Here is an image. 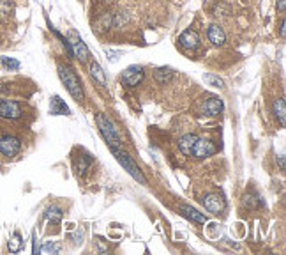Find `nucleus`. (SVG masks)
I'll return each instance as SVG.
<instances>
[{
	"label": "nucleus",
	"mask_w": 286,
	"mask_h": 255,
	"mask_svg": "<svg viewBox=\"0 0 286 255\" xmlns=\"http://www.w3.org/2000/svg\"><path fill=\"white\" fill-rule=\"evenodd\" d=\"M58 76L62 80L64 87L69 91V94H71L76 101H83L85 92H83L82 82L78 78V74L74 73V69L71 68V66H66V64H58Z\"/></svg>",
	"instance_id": "1"
},
{
	"label": "nucleus",
	"mask_w": 286,
	"mask_h": 255,
	"mask_svg": "<svg viewBox=\"0 0 286 255\" xmlns=\"http://www.w3.org/2000/svg\"><path fill=\"white\" fill-rule=\"evenodd\" d=\"M96 124H97V128H99V131H101L102 138H104L106 144L110 146V149L120 147L122 146L120 135H118V131H117V128L113 126L112 119L108 117V115H104V113L99 112L96 115Z\"/></svg>",
	"instance_id": "2"
},
{
	"label": "nucleus",
	"mask_w": 286,
	"mask_h": 255,
	"mask_svg": "<svg viewBox=\"0 0 286 255\" xmlns=\"http://www.w3.org/2000/svg\"><path fill=\"white\" fill-rule=\"evenodd\" d=\"M112 154L115 156L117 162L122 165V168H126L129 176L135 177V179L140 182V184H147V177L143 176V172H141L140 167H138V165L133 162V158L129 156L127 152H124L120 147H117V149H112Z\"/></svg>",
	"instance_id": "3"
},
{
	"label": "nucleus",
	"mask_w": 286,
	"mask_h": 255,
	"mask_svg": "<svg viewBox=\"0 0 286 255\" xmlns=\"http://www.w3.org/2000/svg\"><path fill=\"white\" fill-rule=\"evenodd\" d=\"M67 41H69V44H71V52H73L74 59H78L80 62H87L88 57H90V52H88L87 44L83 43L82 37H80L74 30H71Z\"/></svg>",
	"instance_id": "4"
},
{
	"label": "nucleus",
	"mask_w": 286,
	"mask_h": 255,
	"mask_svg": "<svg viewBox=\"0 0 286 255\" xmlns=\"http://www.w3.org/2000/svg\"><path fill=\"white\" fill-rule=\"evenodd\" d=\"M218 152V147L212 140H207V138H196V142L193 146V151H191V156L196 158V160H205V158H210Z\"/></svg>",
	"instance_id": "5"
},
{
	"label": "nucleus",
	"mask_w": 286,
	"mask_h": 255,
	"mask_svg": "<svg viewBox=\"0 0 286 255\" xmlns=\"http://www.w3.org/2000/svg\"><path fill=\"white\" fill-rule=\"evenodd\" d=\"M145 78V71L141 66H129V68L122 73L120 76V82L126 87H136V85H140Z\"/></svg>",
	"instance_id": "6"
},
{
	"label": "nucleus",
	"mask_w": 286,
	"mask_h": 255,
	"mask_svg": "<svg viewBox=\"0 0 286 255\" xmlns=\"http://www.w3.org/2000/svg\"><path fill=\"white\" fill-rule=\"evenodd\" d=\"M21 149V142L19 138L13 137V135H5L0 138V154L5 158H15Z\"/></svg>",
	"instance_id": "7"
},
{
	"label": "nucleus",
	"mask_w": 286,
	"mask_h": 255,
	"mask_svg": "<svg viewBox=\"0 0 286 255\" xmlns=\"http://www.w3.org/2000/svg\"><path fill=\"white\" fill-rule=\"evenodd\" d=\"M203 206L212 215H221L226 209V200L221 193H209L203 197Z\"/></svg>",
	"instance_id": "8"
},
{
	"label": "nucleus",
	"mask_w": 286,
	"mask_h": 255,
	"mask_svg": "<svg viewBox=\"0 0 286 255\" xmlns=\"http://www.w3.org/2000/svg\"><path fill=\"white\" fill-rule=\"evenodd\" d=\"M223 101L218 98V96H209V98H205L200 105V112L203 113V115H209V117H216L219 113L223 112Z\"/></svg>",
	"instance_id": "9"
},
{
	"label": "nucleus",
	"mask_w": 286,
	"mask_h": 255,
	"mask_svg": "<svg viewBox=\"0 0 286 255\" xmlns=\"http://www.w3.org/2000/svg\"><path fill=\"white\" fill-rule=\"evenodd\" d=\"M0 117L9 119V121H16L21 117V107L19 103L13 101V99H2L0 101Z\"/></svg>",
	"instance_id": "10"
},
{
	"label": "nucleus",
	"mask_w": 286,
	"mask_h": 255,
	"mask_svg": "<svg viewBox=\"0 0 286 255\" xmlns=\"http://www.w3.org/2000/svg\"><path fill=\"white\" fill-rule=\"evenodd\" d=\"M179 44L184 50H196L200 46V36L196 30L187 29L179 36Z\"/></svg>",
	"instance_id": "11"
},
{
	"label": "nucleus",
	"mask_w": 286,
	"mask_h": 255,
	"mask_svg": "<svg viewBox=\"0 0 286 255\" xmlns=\"http://www.w3.org/2000/svg\"><path fill=\"white\" fill-rule=\"evenodd\" d=\"M94 158L90 156V154H87V152H83V154H80V156H74L73 158V168L74 172H76V176H85L87 174V170L90 168V165H92Z\"/></svg>",
	"instance_id": "12"
},
{
	"label": "nucleus",
	"mask_w": 286,
	"mask_h": 255,
	"mask_svg": "<svg viewBox=\"0 0 286 255\" xmlns=\"http://www.w3.org/2000/svg\"><path fill=\"white\" fill-rule=\"evenodd\" d=\"M50 113L51 115H71V110L66 105V101L55 94V96L50 98Z\"/></svg>",
	"instance_id": "13"
},
{
	"label": "nucleus",
	"mask_w": 286,
	"mask_h": 255,
	"mask_svg": "<svg viewBox=\"0 0 286 255\" xmlns=\"http://www.w3.org/2000/svg\"><path fill=\"white\" fill-rule=\"evenodd\" d=\"M207 36H209V41L214 44V46H223L226 43V34H224V30L221 29V25H216L212 23L207 30Z\"/></svg>",
	"instance_id": "14"
},
{
	"label": "nucleus",
	"mask_w": 286,
	"mask_h": 255,
	"mask_svg": "<svg viewBox=\"0 0 286 255\" xmlns=\"http://www.w3.org/2000/svg\"><path fill=\"white\" fill-rule=\"evenodd\" d=\"M196 135L194 133H185V135H182V137L179 138V149L182 154H185V156H191V151H193V146L194 142H196Z\"/></svg>",
	"instance_id": "15"
},
{
	"label": "nucleus",
	"mask_w": 286,
	"mask_h": 255,
	"mask_svg": "<svg viewBox=\"0 0 286 255\" xmlns=\"http://www.w3.org/2000/svg\"><path fill=\"white\" fill-rule=\"evenodd\" d=\"M180 211H182V215H184L187 220L194 221V223H198V225H203L205 221H207V218H205L198 209H194V207H191V206L182 204V206H180Z\"/></svg>",
	"instance_id": "16"
},
{
	"label": "nucleus",
	"mask_w": 286,
	"mask_h": 255,
	"mask_svg": "<svg viewBox=\"0 0 286 255\" xmlns=\"http://www.w3.org/2000/svg\"><path fill=\"white\" fill-rule=\"evenodd\" d=\"M173 76H175V73L171 68H157L154 71V80L161 85L170 84L171 80H173Z\"/></svg>",
	"instance_id": "17"
},
{
	"label": "nucleus",
	"mask_w": 286,
	"mask_h": 255,
	"mask_svg": "<svg viewBox=\"0 0 286 255\" xmlns=\"http://www.w3.org/2000/svg\"><path fill=\"white\" fill-rule=\"evenodd\" d=\"M272 112H274V115H276V119L279 121V124L281 126H285L286 124V105H285V99L279 98L274 101V105H272Z\"/></svg>",
	"instance_id": "18"
},
{
	"label": "nucleus",
	"mask_w": 286,
	"mask_h": 255,
	"mask_svg": "<svg viewBox=\"0 0 286 255\" xmlns=\"http://www.w3.org/2000/svg\"><path fill=\"white\" fill-rule=\"evenodd\" d=\"M90 76H92L99 85H102V87L106 85V73H104V69H102L96 60L90 64Z\"/></svg>",
	"instance_id": "19"
},
{
	"label": "nucleus",
	"mask_w": 286,
	"mask_h": 255,
	"mask_svg": "<svg viewBox=\"0 0 286 255\" xmlns=\"http://www.w3.org/2000/svg\"><path fill=\"white\" fill-rule=\"evenodd\" d=\"M62 216H64L62 209H60V207H57V206L48 207V209H46V213H44V218H46L48 221H51V223H55V225H58V223L62 221Z\"/></svg>",
	"instance_id": "20"
},
{
	"label": "nucleus",
	"mask_w": 286,
	"mask_h": 255,
	"mask_svg": "<svg viewBox=\"0 0 286 255\" xmlns=\"http://www.w3.org/2000/svg\"><path fill=\"white\" fill-rule=\"evenodd\" d=\"M242 204H244L246 209H258V207L263 206L262 199H260L258 195H254V193H248V195H244Z\"/></svg>",
	"instance_id": "21"
},
{
	"label": "nucleus",
	"mask_w": 286,
	"mask_h": 255,
	"mask_svg": "<svg viewBox=\"0 0 286 255\" xmlns=\"http://www.w3.org/2000/svg\"><path fill=\"white\" fill-rule=\"evenodd\" d=\"M21 245H23V239H21V236H19L18 232H15V234H13V237L9 239V243H7V248H9V252L16 254V252L21 250Z\"/></svg>",
	"instance_id": "22"
},
{
	"label": "nucleus",
	"mask_w": 286,
	"mask_h": 255,
	"mask_svg": "<svg viewBox=\"0 0 286 255\" xmlns=\"http://www.w3.org/2000/svg\"><path fill=\"white\" fill-rule=\"evenodd\" d=\"M13 13V4L9 0H0V21H5Z\"/></svg>",
	"instance_id": "23"
},
{
	"label": "nucleus",
	"mask_w": 286,
	"mask_h": 255,
	"mask_svg": "<svg viewBox=\"0 0 286 255\" xmlns=\"http://www.w3.org/2000/svg\"><path fill=\"white\" fill-rule=\"evenodd\" d=\"M0 62H2V66H4L7 71H18L19 69V62L16 59H11V57H2Z\"/></svg>",
	"instance_id": "24"
},
{
	"label": "nucleus",
	"mask_w": 286,
	"mask_h": 255,
	"mask_svg": "<svg viewBox=\"0 0 286 255\" xmlns=\"http://www.w3.org/2000/svg\"><path fill=\"white\" fill-rule=\"evenodd\" d=\"M203 80L207 82V84H210L212 87H218V89H221L223 87V80L219 78V76H216V74H203Z\"/></svg>",
	"instance_id": "25"
},
{
	"label": "nucleus",
	"mask_w": 286,
	"mask_h": 255,
	"mask_svg": "<svg viewBox=\"0 0 286 255\" xmlns=\"http://www.w3.org/2000/svg\"><path fill=\"white\" fill-rule=\"evenodd\" d=\"M113 25V18H112V15H102L101 16V20L97 21V27L101 30H106V29H110Z\"/></svg>",
	"instance_id": "26"
},
{
	"label": "nucleus",
	"mask_w": 286,
	"mask_h": 255,
	"mask_svg": "<svg viewBox=\"0 0 286 255\" xmlns=\"http://www.w3.org/2000/svg\"><path fill=\"white\" fill-rule=\"evenodd\" d=\"M214 15L218 16V18H221V16H223V18H226V16L230 15V7H228V5H226V4L218 5V7L214 9Z\"/></svg>",
	"instance_id": "27"
},
{
	"label": "nucleus",
	"mask_w": 286,
	"mask_h": 255,
	"mask_svg": "<svg viewBox=\"0 0 286 255\" xmlns=\"http://www.w3.org/2000/svg\"><path fill=\"white\" fill-rule=\"evenodd\" d=\"M58 250H60V246L55 245V243H46V245L41 248V252H51V254H57Z\"/></svg>",
	"instance_id": "28"
},
{
	"label": "nucleus",
	"mask_w": 286,
	"mask_h": 255,
	"mask_svg": "<svg viewBox=\"0 0 286 255\" xmlns=\"http://www.w3.org/2000/svg\"><path fill=\"white\" fill-rule=\"evenodd\" d=\"M32 245H34V246H32V252H34L35 255L41 254V248H39V245H37V237H35V232L32 234Z\"/></svg>",
	"instance_id": "29"
},
{
	"label": "nucleus",
	"mask_w": 286,
	"mask_h": 255,
	"mask_svg": "<svg viewBox=\"0 0 286 255\" xmlns=\"http://www.w3.org/2000/svg\"><path fill=\"white\" fill-rule=\"evenodd\" d=\"M279 36H281L283 39L286 37V20H285V18H283L281 23H279Z\"/></svg>",
	"instance_id": "30"
},
{
	"label": "nucleus",
	"mask_w": 286,
	"mask_h": 255,
	"mask_svg": "<svg viewBox=\"0 0 286 255\" xmlns=\"http://www.w3.org/2000/svg\"><path fill=\"white\" fill-rule=\"evenodd\" d=\"M277 11H279V13H285L286 11V0H277Z\"/></svg>",
	"instance_id": "31"
},
{
	"label": "nucleus",
	"mask_w": 286,
	"mask_h": 255,
	"mask_svg": "<svg viewBox=\"0 0 286 255\" xmlns=\"http://www.w3.org/2000/svg\"><path fill=\"white\" fill-rule=\"evenodd\" d=\"M277 160H279V168H281V170H285V168H286V163H285V156H283V154H281V156L277 158Z\"/></svg>",
	"instance_id": "32"
}]
</instances>
